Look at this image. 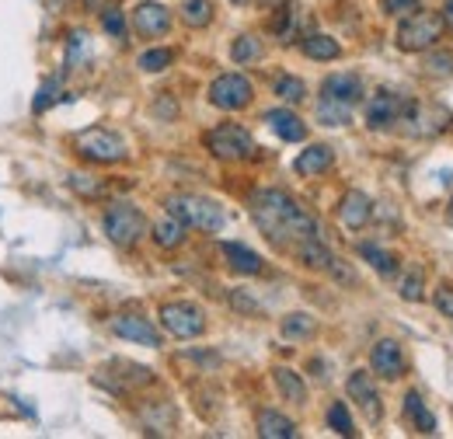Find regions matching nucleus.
<instances>
[{"instance_id": "nucleus-1", "label": "nucleus", "mask_w": 453, "mask_h": 439, "mask_svg": "<svg viewBox=\"0 0 453 439\" xmlns=\"http://www.w3.org/2000/svg\"><path fill=\"white\" fill-rule=\"evenodd\" d=\"M248 210H251L255 227L269 237V244H276L286 255H293L303 241L321 237V223L283 189H258V192H251Z\"/></svg>"}, {"instance_id": "nucleus-2", "label": "nucleus", "mask_w": 453, "mask_h": 439, "mask_svg": "<svg viewBox=\"0 0 453 439\" xmlns=\"http://www.w3.org/2000/svg\"><path fill=\"white\" fill-rule=\"evenodd\" d=\"M443 32H447L443 14H436V11H422V7H418V11L404 14V21L397 25L395 42L401 53H426V50L440 46Z\"/></svg>"}, {"instance_id": "nucleus-3", "label": "nucleus", "mask_w": 453, "mask_h": 439, "mask_svg": "<svg viewBox=\"0 0 453 439\" xmlns=\"http://www.w3.org/2000/svg\"><path fill=\"white\" fill-rule=\"evenodd\" d=\"M165 206H168L171 217H178L185 227H199V230H210V234H217L226 223L220 203H213V199H206V196L178 192V196H168Z\"/></svg>"}, {"instance_id": "nucleus-4", "label": "nucleus", "mask_w": 453, "mask_h": 439, "mask_svg": "<svg viewBox=\"0 0 453 439\" xmlns=\"http://www.w3.org/2000/svg\"><path fill=\"white\" fill-rule=\"evenodd\" d=\"M73 150L91 165H119V161L129 158L126 140L112 129H105V126H91V129L77 133L73 136Z\"/></svg>"}, {"instance_id": "nucleus-5", "label": "nucleus", "mask_w": 453, "mask_h": 439, "mask_svg": "<svg viewBox=\"0 0 453 439\" xmlns=\"http://www.w3.org/2000/svg\"><path fill=\"white\" fill-rule=\"evenodd\" d=\"M206 150L217 158V161H248L255 154V140L244 126L237 122H224V126H213L206 136H203Z\"/></svg>"}, {"instance_id": "nucleus-6", "label": "nucleus", "mask_w": 453, "mask_h": 439, "mask_svg": "<svg viewBox=\"0 0 453 439\" xmlns=\"http://www.w3.org/2000/svg\"><path fill=\"white\" fill-rule=\"evenodd\" d=\"M102 227L109 234V241L119 248H133L143 234H147V217L133 206V203H112L102 217Z\"/></svg>"}, {"instance_id": "nucleus-7", "label": "nucleus", "mask_w": 453, "mask_h": 439, "mask_svg": "<svg viewBox=\"0 0 453 439\" xmlns=\"http://www.w3.org/2000/svg\"><path fill=\"white\" fill-rule=\"evenodd\" d=\"M161 325L168 335L188 342V338H199L206 331V314L192 300H171V304H161Z\"/></svg>"}, {"instance_id": "nucleus-8", "label": "nucleus", "mask_w": 453, "mask_h": 439, "mask_svg": "<svg viewBox=\"0 0 453 439\" xmlns=\"http://www.w3.org/2000/svg\"><path fill=\"white\" fill-rule=\"evenodd\" d=\"M255 98V88L244 73H220L213 84H210V102L220 112H241L251 105Z\"/></svg>"}, {"instance_id": "nucleus-9", "label": "nucleus", "mask_w": 453, "mask_h": 439, "mask_svg": "<svg viewBox=\"0 0 453 439\" xmlns=\"http://www.w3.org/2000/svg\"><path fill=\"white\" fill-rule=\"evenodd\" d=\"M345 390H349V397L359 404V412L366 415V422H380V415H384V404H380V390H377L373 377H370L366 370H356V374H349V381H345Z\"/></svg>"}, {"instance_id": "nucleus-10", "label": "nucleus", "mask_w": 453, "mask_h": 439, "mask_svg": "<svg viewBox=\"0 0 453 439\" xmlns=\"http://www.w3.org/2000/svg\"><path fill=\"white\" fill-rule=\"evenodd\" d=\"M370 370L377 377H384V381H401L404 377L408 363H404V352H401V345H397L395 338L373 342V349H370Z\"/></svg>"}, {"instance_id": "nucleus-11", "label": "nucleus", "mask_w": 453, "mask_h": 439, "mask_svg": "<svg viewBox=\"0 0 453 439\" xmlns=\"http://www.w3.org/2000/svg\"><path fill=\"white\" fill-rule=\"evenodd\" d=\"M109 328L119 338L136 342V345H147V349H157L161 345V331L154 328L147 318H140V314H115L112 321H109Z\"/></svg>"}, {"instance_id": "nucleus-12", "label": "nucleus", "mask_w": 453, "mask_h": 439, "mask_svg": "<svg viewBox=\"0 0 453 439\" xmlns=\"http://www.w3.org/2000/svg\"><path fill=\"white\" fill-rule=\"evenodd\" d=\"M404 109H408V102H401L395 91H377L366 102V126L370 129H388V126L401 122Z\"/></svg>"}, {"instance_id": "nucleus-13", "label": "nucleus", "mask_w": 453, "mask_h": 439, "mask_svg": "<svg viewBox=\"0 0 453 439\" xmlns=\"http://www.w3.org/2000/svg\"><path fill=\"white\" fill-rule=\"evenodd\" d=\"M133 28H136L143 39H161L171 28V11L165 4L147 0V4H140V7L133 11Z\"/></svg>"}, {"instance_id": "nucleus-14", "label": "nucleus", "mask_w": 453, "mask_h": 439, "mask_svg": "<svg viewBox=\"0 0 453 439\" xmlns=\"http://www.w3.org/2000/svg\"><path fill=\"white\" fill-rule=\"evenodd\" d=\"M370 220H373V203H370V196L359 192V189H349L339 203V223L345 230H363Z\"/></svg>"}, {"instance_id": "nucleus-15", "label": "nucleus", "mask_w": 453, "mask_h": 439, "mask_svg": "<svg viewBox=\"0 0 453 439\" xmlns=\"http://www.w3.org/2000/svg\"><path fill=\"white\" fill-rule=\"evenodd\" d=\"M321 98L352 109V105L363 98V81H359V73H332V77H325V81H321Z\"/></svg>"}, {"instance_id": "nucleus-16", "label": "nucleus", "mask_w": 453, "mask_h": 439, "mask_svg": "<svg viewBox=\"0 0 453 439\" xmlns=\"http://www.w3.org/2000/svg\"><path fill=\"white\" fill-rule=\"evenodd\" d=\"M220 251H224L226 266H230L237 275H262L265 273V258H262L258 251H251L248 244H241V241H224V244H220Z\"/></svg>"}, {"instance_id": "nucleus-17", "label": "nucleus", "mask_w": 453, "mask_h": 439, "mask_svg": "<svg viewBox=\"0 0 453 439\" xmlns=\"http://www.w3.org/2000/svg\"><path fill=\"white\" fill-rule=\"evenodd\" d=\"M265 122H269V129L286 140V143H300V140H307V122L296 115V112L289 109H269L265 112Z\"/></svg>"}, {"instance_id": "nucleus-18", "label": "nucleus", "mask_w": 453, "mask_h": 439, "mask_svg": "<svg viewBox=\"0 0 453 439\" xmlns=\"http://www.w3.org/2000/svg\"><path fill=\"white\" fill-rule=\"evenodd\" d=\"M332 165H335V150H332L328 143H311V147L293 161V171H296L300 178H318V174H325Z\"/></svg>"}, {"instance_id": "nucleus-19", "label": "nucleus", "mask_w": 453, "mask_h": 439, "mask_svg": "<svg viewBox=\"0 0 453 439\" xmlns=\"http://www.w3.org/2000/svg\"><path fill=\"white\" fill-rule=\"evenodd\" d=\"M140 422H143L147 433L168 436V433H174L178 415H174V408H171L168 401H154V404H143V408H140Z\"/></svg>"}, {"instance_id": "nucleus-20", "label": "nucleus", "mask_w": 453, "mask_h": 439, "mask_svg": "<svg viewBox=\"0 0 453 439\" xmlns=\"http://www.w3.org/2000/svg\"><path fill=\"white\" fill-rule=\"evenodd\" d=\"M401 408H404V419H408L418 433H426V436H433V433H436V415L426 408V401H422V394H418V390H408Z\"/></svg>"}, {"instance_id": "nucleus-21", "label": "nucleus", "mask_w": 453, "mask_h": 439, "mask_svg": "<svg viewBox=\"0 0 453 439\" xmlns=\"http://www.w3.org/2000/svg\"><path fill=\"white\" fill-rule=\"evenodd\" d=\"M258 436L262 439H293L296 436V422L286 419L283 412L265 408V412H258Z\"/></svg>"}, {"instance_id": "nucleus-22", "label": "nucleus", "mask_w": 453, "mask_h": 439, "mask_svg": "<svg viewBox=\"0 0 453 439\" xmlns=\"http://www.w3.org/2000/svg\"><path fill=\"white\" fill-rule=\"evenodd\" d=\"M273 381L280 387V394H283L289 404H307V384H303V377L296 374V370H289V366H276L273 370Z\"/></svg>"}, {"instance_id": "nucleus-23", "label": "nucleus", "mask_w": 453, "mask_h": 439, "mask_svg": "<svg viewBox=\"0 0 453 439\" xmlns=\"http://www.w3.org/2000/svg\"><path fill=\"white\" fill-rule=\"evenodd\" d=\"M185 230H188V227H185L178 217H171L168 213V217H161L157 223H154V234H150V237L157 241V248L174 251V248H181V244H185Z\"/></svg>"}, {"instance_id": "nucleus-24", "label": "nucleus", "mask_w": 453, "mask_h": 439, "mask_svg": "<svg viewBox=\"0 0 453 439\" xmlns=\"http://www.w3.org/2000/svg\"><path fill=\"white\" fill-rule=\"evenodd\" d=\"M66 185H70L81 199H88V203H98V199H105V196H109V185H105L102 178L84 174V171H70V174H66Z\"/></svg>"}, {"instance_id": "nucleus-25", "label": "nucleus", "mask_w": 453, "mask_h": 439, "mask_svg": "<svg viewBox=\"0 0 453 439\" xmlns=\"http://www.w3.org/2000/svg\"><path fill=\"white\" fill-rule=\"evenodd\" d=\"M300 50H303L307 59H321V63H332V59L342 56V46L332 35H307V39L300 42Z\"/></svg>"}, {"instance_id": "nucleus-26", "label": "nucleus", "mask_w": 453, "mask_h": 439, "mask_svg": "<svg viewBox=\"0 0 453 439\" xmlns=\"http://www.w3.org/2000/svg\"><path fill=\"white\" fill-rule=\"evenodd\" d=\"M296 28H300V7L293 0H286L283 7L276 11V18H273V32H276L280 42H293Z\"/></svg>"}, {"instance_id": "nucleus-27", "label": "nucleus", "mask_w": 453, "mask_h": 439, "mask_svg": "<svg viewBox=\"0 0 453 439\" xmlns=\"http://www.w3.org/2000/svg\"><path fill=\"white\" fill-rule=\"evenodd\" d=\"M359 258H366L380 275H397V258L391 251H384L380 244H373V241H363L359 244Z\"/></svg>"}, {"instance_id": "nucleus-28", "label": "nucleus", "mask_w": 453, "mask_h": 439, "mask_svg": "<svg viewBox=\"0 0 453 439\" xmlns=\"http://www.w3.org/2000/svg\"><path fill=\"white\" fill-rule=\"evenodd\" d=\"M181 21L188 28H206L213 21V0H185L181 4Z\"/></svg>"}, {"instance_id": "nucleus-29", "label": "nucleus", "mask_w": 453, "mask_h": 439, "mask_svg": "<svg viewBox=\"0 0 453 439\" xmlns=\"http://www.w3.org/2000/svg\"><path fill=\"white\" fill-rule=\"evenodd\" d=\"M273 88H276V95L283 98L286 105H300V102L307 98V84H303L300 77H293V73H280Z\"/></svg>"}, {"instance_id": "nucleus-30", "label": "nucleus", "mask_w": 453, "mask_h": 439, "mask_svg": "<svg viewBox=\"0 0 453 439\" xmlns=\"http://www.w3.org/2000/svg\"><path fill=\"white\" fill-rule=\"evenodd\" d=\"M314 331H318V321L311 314H289V318H283V338H289V342H303Z\"/></svg>"}, {"instance_id": "nucleus-31", "label": "nucleus", "mask_w": 453, "mask_h": 439, "mask_svg": "<svg viewBox=\"0 0 453 439\" xmlns=\"http://www.w3.org/2000/svg\"><path fill=\"white\" fill-rule=\"evenodd\" d=\"M318 119H321L325 126H349V122H352V109H349V105H339V102L321 98V102H318Z\"/></svg>"}, {"instance_id": "nucleus-32", "label": "nucleus", "mask_w": 453, "mask_h": 439, "mask_svg": "<svg viewBox=\"0 0 453 439\" xmlns=\"http://www.w3.org/2000/svg\"><path fill=\"white\" fill-rule=\"evenodd\" d=\"M171 63H174V50H147L136 59V66L147 70V73H161V70H168Z\"/></svg>"}, {"instance_id": "nucleus-33", "label": "nucleus", "mask_w": 453, "mask_h": 439, "mask_svg": "<svg viewBox=\"0 0 453 439\" xmlns=\"http://www.w3.org/2000/svg\"><path fill=\"white\" fill-rule=\"evenodd\" d=\"M328 426L339 433V436H356V426H352V415H349V404L345 401H335L328 408Z\"/></svg>"}, {"instance_id": "nucleus-34", "label": "nucleus", "mask_w": 453, "mask_h": 439, "mask_svg": "<svg viewBox=\"0 0 453 439\" xmlns=\"http://www.w3.org/2000/svg\"><path fill=\"white\" fill-rule=\"evenodd\" d=\"M426 275L422 269H411V273L401 279V300H408V304H418V300H426Z\"/></svg>"}, {"instance_id": "nucleus-35", "label": "nucleus", "mask_w": 453, "mask_h": 439, "mask_svg": "<svg viewBox=\"0 0 453 439\" xmlns=\"http://www.w3.org/2000/svg\"><path fill=\"white\" fill-rule=\"evenodd\" d=\"M262 56V42L255 39V35H241L234 46H230V59L234 63H251V59H258Z\"/></svg>"}, {"instance_id": "nucleus-36", "label": "nucleus", "mask_w": 453, "mask_h": 439, "mask_svg": "<svg viewBox=\"0 0 453 439\" xmlns=\"http://www.w3.org/2000/svg\"><path fill=\"white\" fill-rule=\"evenodd\" d=\"M59 88H63V84H59V77H50V81L39 88V95H35V102H32V112H46V109H50V105H53V102L59 98Z\"/></svg>"}, {"instance_id": "nucleus-37", "label": "nucleus", "mask_w": 453, "mask_h": 439, "mask_svg": "<svg viewBox=\"0 0 453 439\" xmlns=\"http://www.w3.org/2000/svg\"><path fill=\"white\" fill-rule=\"evenodd\" d=\"M433 304H436V311H440L443 318L453 321V282H440V286L433 289Z\"/></svg>"}, {"instance_id": "nucleus-38", "label": "nucleus", "mask_w": 453, "mask_h": 439, "mask_svg": "<svg viewBox=\"0 0 453 439\" xmlns=\"http://www.w3.org/2000/svg\"><path fill=\"white\" fill-rule=\"evenodd\" d=\"M230 307L241 311V314H248V318H262V307H258L244 289H234V293H230Z\"/></svg>"}, {"instance_id": "nucleus-39", "label": "nucleus", "mask_w": 453, "mask_h": 439, "mask_svg": "<svg viewBox=\"0 0 453 439\" xmlns=\"http://www.w3.org/2000/svg\"><path fill=\"white\" fill-rule=\"evenodd\" d=\"M426 70L436 77H450L453 73V53H433L426 56Z\"/></svg>"}, {"instance_id": "nucleus-40", "label": "nucleus", "mask_w": 453, "mask_h": 439, "mask_svg": "<svg viewBox=\"0 0 453 439\" xmlns=\"http://www.w3.org/2000/svg\"><path fill=\"white\" fill-rule=\"evenodd\" d=\"M102 28H105L109 35H115V39H126V21H122L119 11H105V14H102Z\"/></svg>"}, {"instance_id": "nucleus-41", "label": "nucleus", "mask_w": 453, "mask_h": 439, "mask_svg": "<svg viewBox=\"0 0 453 439\" xmlns=\"http://www.w3.org/2000/svg\"><path fill=\"white\" fill-rule=\"evenodd\" d=\"M418 7H422L418 0H384V11H388V14H395V18H404V14L418 11Z\"/></svg>"}, {"instance_id": "nucleus-42", "label": "nucleus", "mask_w": 453, "mask_h": 439, "mask_svg": "<svg viewBox=\"0 0 453 439\" xmlns=\"http://www.w3.org/2000/svg\"><path fill=\"white\" fill-rule=\"evenodd\" d=\"M443 21L453 28V0H447V7H443Z\"/></svg>"}, {"instance_id": "nucleus-43", "label": "nucleus", "mask_w": 453, "mask_h": 439, "mask_svg": "<svg viewBox=\"0 0 453 439\" xmlns=\"http://www.w3.org/2000/svg\"><path fill=\"white\" fill-rule=\"evenodd\" d=\"M450 220H453V199H450Z\"/></svg>"}, {"instance_id": "nucleus-44", "label": "nucleus", "mask_w": 453, "mask_h": 439, "mask_svg": "<svg viewBox=\"0 0 453 439\" xmlns=\"http://www.w3.org/2000/svg\"><path fill=\"white\" fill-rule=\"evenodd\" d=\"M241 4H244V0H241Z\"/></svg>"}]
</instances>
